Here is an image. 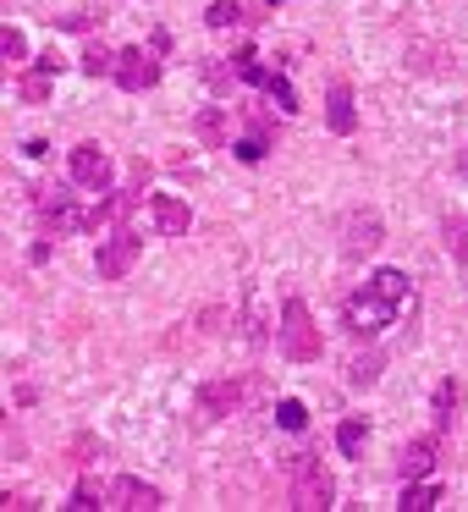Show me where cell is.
<instances>
[{
  "instance_id": "6da1fadb",
  "label": "cell",
  "mask_w": 468,
  "mask_h": 512,
  "mask_svg": "<svg viewBox=\"0 0 468 512\" xmlns=\"http://www.w3.org/2000/svg\"><path fill=\"white\" fill-rule=\"evenodd\" d=\"M402 298H408V276H402V270H375V276H369L364 287L342 303L347 331H353V336H380L391 320H397Z\"/></svg>"
},
{
  "instance_id": "7a4b0ae2",
  "label": "cell",
  "mask_w": 468,
  "mask_h": 512,
  "mask_svg": "<svg viewBox=\"0 0 468 512\" xmlns=\"http://www.w3.org/2000/svg\"><path fill=\"white\" fill-rule=\"evenodd\" d=\"M281 353L292 364H314L320 358V325H314L303 298H287V309H281Z\"/></svg>"
},
{
  "instance_id": "3957f363",
  "label": "cell",
  "mask_w": 468,
  "mask_h": 512,
  "mask_svg": "<svg viewBox=\"0 0 468 512\" xmlns=\"http://www.w3.org/2000/svg\"><path fill=\"white\" fill-rule=\"evenodd\" d=\"M292 507L298 512L331 507V474L320 468V457H292Z\"/></svg>"
},
{
  "instance_id": "277c9868",
  "label": "cell",
  "mask_w": 468,
  "mask_h": 512,
  "mask_svg": "<svg viewBox=\"0 0 468 512\" xmlns=\"http://www.w3.org/2000/svg\"><path fill=\"white\" fill-rule=\"evenodd\" d=\"M138 232H127V226H116L111 237H100V254H94V270H100V281H122L127 270L138 265Z\"/></svg>"
},
{
  "instance_id": "5b68a950",
  "label": "cell",
  "mask_w": 468,
  "mask_h": 512,
  "mask_svg": "<svg viewBox=\"0 0 468 512\" xmlns=\"http://www.w3.org/2000/svg\"><path fill=\"white\" fill-rule=\"evenodd\" d=\"M72 182L89 193H111V155L100 144H78L72 149Z\"/></svg>"
},
{
  "instance_id": "8992f818",
  "label": "cell",
  "mask_w": 468,
  "mask_h": 512,
  "mask_svg": "<svg viewBox=\"0 0 468 512\" xmlns=\"http://www.w3.org/2000/svg\"><path fill=\"white\" fill-rule=\"evenodd\" d=\"M111 78L122 83L127 94H144V89H155V83H160V61L149 56V50H122Z\"/></svg>"
},
{
  "instance_id": "52a82bcc",
  "label": "cell",
  "mask_w": 468,
  "mask_h": 512,
  "mask_svg": "<svg viewBox=\"0 0 468 512\" xmlns=\"http://www.w3.org/2000/svg\"><path fill=\"white\" fill-rule=\"evenodd\" d=\"M237 78L259 83V89H265L270 100L281 105V111H298V94H292V83L281 78V72H265V67H259V61H254V56H248V50H243V56H237Z\"/></svg>"
},
{
  "instance_id": "ba28073f",
  "label": "cell",
  "mask_w": 468,
  "mask_h": 512,
  "mask_svg": "<svg viewBox=\"0 0 468 512\" xmlns=\"http://www.w3.org/2000/svg\"><path fill=\"white\" fill-rule=\"evenodd\" d=\"M105 507H122V512H155V507H166L160 501V490L155 485H144V479H133V474H122L111 485V501Z\"/></svg>"
},
{
  "instance_id": "9c48e42d",
  "label": "cell",
  "mask_w": 468,
  "mask_h": 512,
  "mask_svg": "<svg viewBox=\"0 0 468 512\" xmlns=\"http://www.w3.org/2000/svg\"><path fill=\"white\" fill-rule=\"evenodd\" d=\"M380 248V221L375 215H347L342 221V254L347 259H369Z\"/></svg>"
},
{
  "instance_id": "30bf717a",
  "label": "cell",
  "mask_w": 468,
  "mask_h": 512,
  "mask_svg": "<svg viewBox=\"0 0 468 512\" xmlns=\"http://www.w3.org/2000/svg\"><path fill=\"white\" fill-rule=\"evenodd\" d=\"M149 221H155L160 237H188L193 215H188V204H182V199H171V193H155V199H149Z\"/></svg>"
},
{
  "instance_id": "8fae6325",
  "label": "cell",
  "mask_w": 468,
  "mask_h": 512,
  "mask_svg": "<svg viewBox=\"0 0 468 512\" xmlns=\"http://www.w3.org/2000/svg\"><path fill=\"white\" fill-rule=\"evenodd\" d=\"M39 221H45V226H56V232H78V226H83V215H78V204H72V193L45 188V193H39Z\"/></svg>"
},
{
  "instance_id": "7c38bea8",
  "label": "cell",
  "mask_w": 468,
  "mask_h": 512,
  "mask_svg": "<svg viewBox=\"0 0 468 512\" xmlns=\"http://www.w3.org/2000/svg\"><path fill=\"white\" fill-rule=\"evenodd\" d=\"M237 402H243V386L237 380H210V386L199 391V413L204 419H221V413H232Z\"/></svg>"
},
{
  "instance_id": "4fadbf2b",
  "label": "cell",
  "mask_w": 468,
  "mask_h": 512,
  "mask_svg": "<svg viewBox=\"0 0 468 512\" xmlns=\"http://www.w3.org/2000/svg\"><path fill=\"white\" fill-rule=\"evenodd\" d=\"M325 122H331V133H353L358 127V111H353V89H347V83H336L331 94H325Z\"/></svg>"
},
{
  "instance_id": "5bb4252c",
  "label": "cell",
  "mask_w": 468,
  "mask_h": 512,
  "mask_svg": "<svg viewBox=\"0 0 468 512\" xmlns=\"http://www.w3.org/2000/svg\"><path fill=\"white\" fill-rule=\"evenodd\" d=\"M397 468H402V479H424V474H430V468H435V435H419V441L402 446Z\"/></svg>"
},
{
  "instance_id": "9a60e30c",
  "label": "cell",
  "mask_w": 468,
  "mask_h": 512,
  "mask_svg": "<svg viewBox=\"0 0 468 512\" xmlns=\"http://www.w3.org/2000/svg\"><path fill=\"white\" fill-rule=\"evenodd\" d=\"M56 67H61V61H56V56H45V61H39V67L23 78V100H28V105H45V94H50V72H56Z\"/></svg>"
},
{
  "instance_id": "2e32d148",
  "label": "cell",
  "mask_w": 468,
  "mask_h": 512,
  "mask_svg": "<svg viewBox=\"0 0 468 512\" xmlns=\"http://www.w3.org/2000/svg\"><path fill=\"white\" fill-rule=\"evenodd\" d=\"M199 138H204L210 149H226V111H221V105L199 111Z\"/></svg>"
},
{
  "instance_id": "e0dca14e",
  "label": "cell",
  "mask_w": 468,
  "mask_h": 512,
  "mask_svg": "<svg viewBox=\"0 0 468 512\" xmlns=\"http://www.w3.org/2000/svg\"><path fill=\"white\" fill-rule=\"evenodd\" d=\"M138 204V193H111V199H100V210L89 215V226H105V221H122L127 210Z\"/></svg>"
},
{
  "instance_id": "ac0fdd59",
  "label": "cell",
  "mask_w": 468,
  "mask_h": 512,
  "mask_svg": "<svg viewBox=\"0 0 468 512\" xmlns=\"http://www.w3.org/2000/svg\"><path fill=\"white\" fill-rule=\"evenodd\" d=\"M347 380H353V386H375L380 380V353H358L353 364H347Z\"/></svg>"
},
{
  "instance_id": "d6986e66",
  "label": "cell",
  "mask_w": 468,
  "mask_h": 512,
  "mask_svg": "<svg viewBox=\"0 0 468 512\" xmlns=\"http://www.w3.org/2000/svg\"><path fill=\"white\" fill-rule=\"evenodd\" d=\"M435 501H441V490H435V485H408L397 507H402V512H430Z\"/></svg>"
},
{
  "instance_id": "ffe728a7",
  "label": "cell",
  "mask_w": 468,
  "mask_h": 512,
  "mask_svg": "<svg viewBox=\"0 0 468 512\" xmlns=\"http://www.w3.org/2000/svg\"><path fill=\"white\" fill-rule=\"evenodd\" d=\"M83 72H89V78H105V72H116V56L105 45H89L83 50Z\"/></svg>"
},
{
  "instance_id": "44dd1931",
  "label": "cell",
  "mask_w": 468,
  "mask_h": 512,
  "mask_svg": "<svg viewBox=\"0 0 468 512\" xmlns=\"http://www.w3.org/2000/svg\"><path fill=\"white\" fill-rule=\"evenodd\" d=\"M0 56L12 61V67H23V61H28V39L17 34L12 23H6V34H0Z\"/></svg>"
},
{
  "instance_id": "7402d4cb",
  "label": "cell",
  "mask_w": 468,
  "mask_h": 512,
  "mask_svg": "<svg viewBox=\"0 0 468 512\" xmlns=\"http://www.w3.org/2000/svg\"><path fill=\"white\" fill-rule=\"evenodd\" d=\"M276 424L281 430H303V424H309V408H303V402H276Z\"/></svg>"
},
{
  "instance_id": "603a6c76",
  "label": "cell",
  "mask_w": 468,
  "mask_h": 512,
  "mask_svg": "<svg viewBox=\"0 0 468 512\" xmlns=\"http://www.w3.org/2000/svg\"><path fill=\"white\" fill-rule=\"evenodd\" d=\"M336 446H342V452L353 457L358 446H364V424H358V419H342V424H336Z\"/></svg>"
},
{
  "instance_id": "cb8c5ba5",
  "label": "cell",
  "mask_w": 468,
  "mask_h": 512,
  "mask_svg": "<svg viewBox=\"0 0 468 512\" xmlns=\"http://www.w3.org/2000/svg\"><path fill=\"white\" fill-rule=\"evenodd\" d=\"M446 248H452L457 259H468V221H463V215H452V221H446Z\"/></svg>"
},
{
  "instance_id": "d4e9b609",
  "label": "cell",
  "mask_w": 468,
  "mask_h": 512,
  "mask_svg": "<svg viewBox=\"0 0 468 512\" xmlns=\"http://www.w3.org/2000/svg\"><path fill=\"white\" fill-rule=\"evenodd\" d=\"M100 501H111V490H100L94 479H83V485L72 490V501H67V507H100Z\"/></svg>"
},
{
  "instance_id": "484cf974",
  "label": "cell",
  "mask_w": 468,
  "mask_h": 512,
  "mask_svg": "<svg viewBox=\"0 0 468 512\" xmlns=\"http://www.w3.org/2000/svg\"><path fill=\"white\" fill-rule=\"evenodd\" d=\"M204 23H210V28H232V23H243V12H237L232 0H215V6H210V17H204Z\"/></svg>"
},
{
  "instance_id": "4316f807",
  "label": "cell",
  "mask_w": 468,
  "mask_h": 512,
  "mask_svg": "<svg viewBox=\"0 0 468 512\" xmlns=\"http://www.w3.org/2000/svg\"><path fill=\"white\" fill-rule=\"evenodd\" d=\"M452 408H457V386H452V380H441V391H435V424L452 419Z\"/></svg>"
},
{
  "instance_id": "83f0119b",
  "label": "cell",
  "mask_w": 468,
  "mask_h": 512,
  "mask_svg": "<svg viewBox=\"0 0 468 512\" xmlns=\"http://www.w3.org/2000/svg\"><path fill=\"white\" fill-rule=\"evenodd\" d=\"M237 160H248V166H254V160H265V138H259V133H248L243 144H237Z\"/></svg>"
},
{
  "instance_id": "f1b7e54d",
  "label": "cell",
  "mask_w": 468,
  "mask_h": 512,
  "mask_svg": "<svg viewBox=\"0 0 468 512\" xmlns=\"http://www.w3.org/2000/svg\"><path fill=\"white\" fill-rule=\"evenodd\" d=\"M457 166H463V171H468V155H463V160H457Z\"/></svg>"
}]
</instances>
